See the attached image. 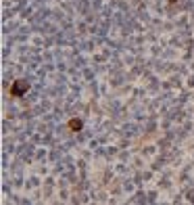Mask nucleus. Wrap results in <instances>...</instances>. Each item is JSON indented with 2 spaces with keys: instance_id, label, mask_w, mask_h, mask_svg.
Here are the masks:
<instances>
[{
  "instance_id": "nucleus-1",
  "label": "nucleus",
  "mask_w": 194,
  "mask_h": 205,
  "mask_svg": "<svg viewBox=\"0 0 194 205\" xmlns=\"http://www.w3.org/2000/svg\"><path fill=\"white\" fill-rule=\"evenodd\" d=\"M27 90H29V84H27L25 80H17V82H13V86H10V94L13 96H23Z\"/></svg>"
},
{
  "instance_id": "nucleus-2",
  "label": "nucleus",
  "mask_w": 194,
  "mask_h": 205,
  "mask_svg": "<svg viewBox=\"0 0 194 205\" xmlns=\"http://www.w3.org/2000/svg\"><path fill=\"white\" fill-rule=\"evenodd\" d=\"M81 126H84V124H81V120H77V117L69 120V124H67V128H69L71 132H80V130H81Z\"/></svg>"
}]
</instances>
